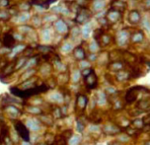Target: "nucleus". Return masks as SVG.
I'll return each mask as SVG.
<instances>
[{"mask_svg":"<svg viewBox=\"0 0 150 145\" xmlns=\"http://www.w3.org/2000/svg\"><path fill=\"white\" fill-rule=\"evenodd\" d=\"M36 4L40 5V6H45V7H47V5H49L50 2H52L50 0H33Z\"/></svg>","mask_w":150,"mask_h":145,"instance_id":"nucleus-17","label":"nucleus"},{"mask_svg":"<svg viewBox=\"0 0 150 145\" xmlns=\"http://www.w3.org/2000/svg\"><path fill=\"white\" fill-rule=\"evenodd\" d=\"M110 42H111V37L109 36L108 34H102V36L99 37V40L96 42L98 44L99 47H106V45H108L110 44Z\"/></svg>","mask_w":150,"mask_h":145,"instance_id":"nucleus-13","label":"nucleus"},{"mask_svg":"<svg viewBox=\"0 0 150 145\" xmlns=\"http://www.w3.org/2000/svg\"><path fill=\"white\" fill-rule=\"evenodd\" d=\"M50 37V35L49 31H47V30H45L44 32H42V37H44L45 41H47Z\"/></svg>","mask_w":150,"mask_h":145,"instance_id":"nucleus-25","label":"nucleus"},{"mask_svg":"<svg viewBox=\"0 0 150 145\" xmlns=\"http://www.w3.org/2000/svg\"><path fill=\"white\" fill-rule=\"evenodd\" d=\"M117 42H119L120 45H125L129 42V34L125 31H122L120 33L117 35Z\"/></svg>","mask_w":150,"mask_h":145,"instance_id":"nucleus-10","label":"nucleus"},{"mask_svg":"<svg viewBox=\"0 0 150 145\" xmlns=\"http://www.w3.org/2000/svg\"><path fill=\"white\" fill-rule=\"evenodd\" d=\"M102 34H104V30H103V29H97V30L94 32V39H95V42L98 41L99 37L102 36Z\"/></svg>","mask_w":150,"mask_h":145,"instance_id":"nucleus-18","label":"nucleus"},{"mask_svg":"<svg viewBox=\"0 0 150 145\" xmlns=\"http://www.w3.org/2000/svg\"><path fill=\"white\" fill-rule=\"evenodd\" d=\"M59 145H66V141L64 140V139H61L59 141Z\"/></svg>","mask_w":150,"mask_h":145,"instance_id":"nucleus-30","label":"nucleus"},{"mask_svg":"<svg viewBox=\"0 0 150 145\" xmlns=\"http://www.w3.org/2000/svg\"><path fill=\"white\" fill-rule=\"evenodd\" d=\"M54 27H55V30L56 32H58L59 34L61 35H65L68 33V26L66 25L65 22H63L62 20H57L55 21V24H54Z\"/></svg>","mask_w":150,"mask_h":145,"instance_id":"nucleus-7","label":"nucleus"},{"mask_svg":"<svg viewBox=\"0 0 150 145\" xmlns=\"http://www.w3.org/2000/svg\"><path fill=\"white\" fill-rule=\"evenodd\" d=\"M29 20V14L28 13H24V14H21L19 16V21L22 23H26L27 21Z\"/></svg>","mask_w":150,"mask_h":145,"instance_id":"nucleus-20","label":"nucleus"},{"mask_svg":"<svg viewBox=\"0 0 150 145\" xmlns=\"http://www.w3.org/2000/svg\"><path fill=\"white\" fill-rule=\"evenodd\" d=\"M98 47H99V45H98V44H97V42H96L95 41H94L93 42H92V44H91V45H90V47H89V48H90V50H91V52H96V50H98Z\"/></svg>","mask_w":150,"mask_h":145,"instance_id":"nucleus-22","label":"nucleus"},{"mask_svg":"<svg viewBox=\"0 0 150 145\" xmlns=\"http://www.w3.org/2000/svg\"><path fill=\"white\" fill-rule=\"evenodd\" d=\"M73 54L75 56V58L78 60H82L86 57V53H85L84 48L82 47H76L73 50Z\"/></svg>","mask_w":150,"mask_h":145,"instance_id":"nucleus-12","label":"nucleus"},{"mask_svg":"<svg viewBox=\"0 0 150 145\" xmlns=\"http://www.w3.org/2000/svg\"><path fill=\"white\" fill-rule=\"evenodd\" d=\"M111 6H112V10L122 13L125 9H127V4L125 3V1H122V0H114V1L112 2Z\"/></svg>","mask_w":150,"mask_h":145,"instance_id":"nucleus-4","label":"nucleus"},{"mask_svg":"<svg viewBox=\"0 0 150 145\" xmlns=\"http://www.w3.org/2000/svg\"><path fill=\"white\" fill-rule=\"evenodd\" d=\"M16 129H17L18 133L20 134V136L24 139V140L29 141V139H30V137H29V131L22 122L16 123Z\"/></svg>","mask_w":150,"mask_h":145,"instance_id":"nucleus-5","label":"nucleus"},{"mask_svg":"<svg viewBox=\"0 0 150 145\" xmlns=\"http://www.w3.org/2000/svg\"><path fill=\"white\" fill-rule=\"evenodd\" d=\"M21 6H23V7H21V9H22V10H25V11H26V10H29V9H30V5H29L28 3H24V4L21 5Z\"/></svg>","mask_w":150,"mask_h":145,"instance_id":"nucleus-28","label":"nucleus"},{"mask_svg":"<svg viewBox=\"0 0 150 145\" xmlns=\"http://www.w3.org/2000/svg\"><path fill=\"white\" fill-rule=\"evenodd\" d=\"M109 67L114 71H120L124 68V64H122V62H120V61H112V62L110 64Z\"/></svg>","mask_w":150,"mask_h":145,"instance_id":"nucleus-15","label":"nucleus"},{"mask_svg":"<svg viewBox=\"0 0 150 145\" xmlns=\"http://www.w3.org/2000/svg\"><path fill=\"white\" fill-rule=\"evenodd\" d=\"M141 20V15L137 10H131L128 14V22L132 25H136L140 22Z\"/></svg>","mask_w":150,"mask_h":145,"instance_id":"nucleus-8","label":"nucleus"},{"mask_svg":"<svg viewBox=\"0 0 150 145\" xmlns=\"http://www.w3.org/2000/svg\"><path fill=\"white\" fill-rule=\"evenodd\" d=\"M9 6V0H0V7Z\"/></svg>","mask_w":150,"mask_h":145,"instance_id":"nucleus-24","label":"nucleus"},{"mask_svg":"<svg viewBox=\"0 0 150 145\" xmlns=\"http://www.w3.org/2000/svg\"><path fill=\"white\" fill-rule=\"evenodd\" d=\"M93 5L96 10H101L105 6V1H104V0H95Z\"/></svg>","mask_w":150,"mask_h":145,"instance_id":"nucleus-16","label":"nucleus"},{"mask_svg":"<svg viewBox=\"0 0 150 145\" xmlns=\"http://www.w3.org/2000/svg\"><path fill=\"white\" fill-rule=\"evenodd\" d=\"M85 81H86V84L90 89L95 88L97 86V76H96L94 70L91 71V73L85 77Z\"/></svg>","mask_w":150,"mask_h":145,"instance_id":"nucleus-9","label":"nucleus"},{"mask_svg":"<svg viewBox=\"0 0 150 145\" xmlns=\"http://www.w3.org/2000/svg\"><path fill=\"white\" fill-rule=\"evenodd\" d=\"M47 90V87L45 85H42V86H39V87L32 88V89H28L25 91H21V90L17 89V88H11L12 94H14V95L17 97H20V98H29V97L32 95L40 94L42 92H45Z\"/></svg>","mask_w":150,"mask_h":145,"instance_id":"nucleus-1","label":"nucleus"},{"mask_svg":"<svg viewBox=\"0 0 150 145\" xmlns=\"http://www.w3.org/2000/svg\"><path fill=\"white\" fill-rule=\"evenodd\" d=\"M3 45L5 47H13L15 45V37L11 34H5L3 37Z\"/></svg>","mask_w":150,"mask_h":145,"instance_id":"nucleus-11","label":"nucleus"},{"mask_svg":"<svg viewBox=\"0 0 150 145\" xmlns=\"http://www.w3.org/2000/svg\"><path fill=\"white\" fill-rule=\"evenodd\" d=\"M141 87H133L131 89L128 90V92L125 95V100H127V103H132L136 100V97H137V94L140 90Z\"/></svg>","mask_w":150,"mask_h":145,"instance_id":"nucleus-6","label":"nucleus"},{"mask_svg":"<svg viewBox=\"0 0 150 145\" xmlns=\"http://www.w3.org/2000/svg\"><path fill=\"white\" fill-rule=\"evenodd\" d=\"M93 69H91V68H86V69H83L82 70V75L84 77H86L87 75H89L91 73V71H92Z\"/></svg>","mask_w":150,"mask_h":145,"instance_id":"nucleus-26","label":"nucleus"},{"mask_svg":"<svg viewBox=\"0 0 150 145\" xmlns=\"http://www.w3.org/2000/svg\"><path fill=\"white\" fill-rule=\"evenodd\" d=\"M100 24H101L102 26H103V28H106V27L109 26V22L107 21V19L105 17L100 19Z\"/></svg>","mask_w":150,"mask_h":145,"instance_id":"nucleus-23","label":"nucleus"},{"mask_svg":"<svg viewBox=\"0 0 150 145\" xmlns=\"http://www.w3.org/2000/svg\"><path fill=\"white\" fill-rule=\"evenodd\" d=\"M62 50H64V52H65V50H66V52H69V50H71L70 45H64V47H62Z\"/></svg>","mask_w":150,"mask_h":145,"instance_id":"nucleus-29","label":"nucleus"},{"mask_svg":"<svg viewBox=\"0 0 150 145\" xmlns=\"http://www.w3.org/2000/svg\"><path fill=\"white\" fill-rule=\"evenodd\" d=\"M105 18L107 19V21L110 23H117L120 21V19H122V13L120 12H117L115 11V10H109L108 12H107V14L105 16Z\"/></svg>","mask_w":150,"mask_h":145,"instance_id":"nucleus-3","label":"nucleus"},{"mask_svg":"<svg viewBox=\"0 0 150 145\" xmlns=\"http://www.w3.org/2000/svg\"><path fill=\"white\" fill-rule=\"evenodd\" d=\"M38 48H39L40 50H42V52H47V50H52V47H44V45H39L38 47Z\"/></svg>","mask_w":150,"mask_h":145,"instance_id":"nucleus-27","label":"nucleus"},{"mask_svg":"<svg viewBox=\"0 0 150 145\" xmlns=\"http://www.w3.org/2000/svg\"><path fill=\"white\" fill-rule=\"evenodd\" d=\"M91 16H92V13L87 7H80L78 12H77L76 18H75V22L79 24H85L88 22Z\"/></svg>","mask_w":150,"mask_h":145,"instance_id":"nucleus-2","label":"nucleus"},{"mask_svg":"<svg viewBox=\"0 0 150 145\" xmlns=\"http://www.w3.org/2000/svg\"><path fill=\"white\" fill-rule=\"evenodd\" d=\"M89 33H90V27L88 25H86L84 27V29L82 30V34L84 35L85 37H87L88 36H89Z\"/></svg>","mask_w":150,"mask_h":145,"instance_id":"nucleus-21","label":"nucleus"},{"mask_svg":"<svg viewBox=\"0 0 150 145\" xmlns=\"http://www.w3.org/2000/svg\"><path fill=\"white\" fill-rule=\"evenodd\" d=\"M50 1H52H52H55V0H50Z\"/></svg>","mask_w":150,"mask_h":145,"instance_id":"nucleus-31","label":"nucleus"},{"mask_svg":"<svg viewBox=\"0 0 150 145\" xmlns=\"http://www.w3.org/2000/svg\"><path fill=\"white\" fill-rule=\"evenodd\" d=\"M144 39V34L142 31H136L131 36H129V40L133 42H142Z\"/></svg>","mask_w":150,"mask_h":145,"instance_id":"nucleus-14","label":"nucleus"},{"mask_svg":"<svg viewBox=\"0 0 150 145\" xmlns=\"http://www.w3.org/2000/svg\"><path fill=\"white\" fill-rule=\"evenodd\" d=\"M9 17H10V14L7 11H3V10L0 11V20L7 21L8 19H9Z\"/></svg>","mask_w":150,"mask_h":145,"instance_id":"nucleus-19","label":"nucleus"}]
</instances>
